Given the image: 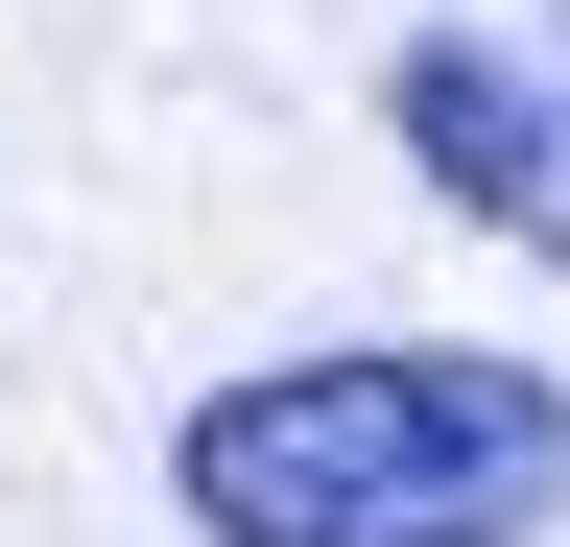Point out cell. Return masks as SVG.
<instances>
[{"mask_svg": "<svg viewBox=\"0 0 570 547\" xmlns=\"http://www.w3.org/2000/svg\"><path fill=\"white\" fill-rule=\"evenodd\" d=\"M167 500H190V547H547L570 381L499 333H333V358L190 381Z\"/></svg>", "mask_w": 570, "mask_h": 547, "instance_id": "obj_1", "label": "cell"}, {"mask_svg": "<svg viewBox=\"0 0 570 547\" xmlns=\"http://www.w3.org/2000/svg\"><path fill=\"white\" fill-rule=\"evenodd\" d=\"M381 119H404V167L452 191V215H499V238H570V96H523V48L428 25L404 72H381Z\"/></svg>", "mask_w": 570, "mask_h": 547, "instance_id": "obj_2", "label": "cell"}]
</instances>
